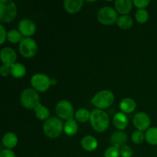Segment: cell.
Returning a JSON list of instances; mask_svg holds the SVG:
<instances>
[{
    "label": "cell",
    "instance_id": "cell-1",
    "mask_svg": "<svg viewBox=\"0 0 157 157\" xmlns=\"http://www.w3.org/2000/svg\"><path fill=\"white\" fill-rule=\"evenodd\" d=\"M90 125L97 132L102 133L107 130L110 125V119L104 110L95 109L90 113Z\"/></svg>",
    "mask_w": 157,
    "mask_h": 157
},
{
    "label": "cell",
    "instance_id": "cell-2",
    "mask_svg": "<svg viewBox=\"0 0 157 157\" xmlns=\"http://www.w3.org/2000/svg\"><path fill=\"white\" fill-rule=\"evenodd\" d=\"M17 15V8L12 0L0 1V21L9 23L13 21Z\"/></svg>",
    "mask_w": 157,
    "mask_h": 157
},
{
    "label": "cell",
    "instance_id": "cell-3",
    "mask_svg": "<svg viewBox=\"0 0 157 157\" xmlns=\"http://www.w3.org/2000/svg\"><path fill=\"white\" fill-rule=\"evenodd\" d=\"M113 101L114 95L111 91L107 90L98 92L91 100L92 104L100 110L110 107L113 104Z\"/></svg>",
    "mask_w": 157,
    "mask_h": 157
},
{
    "label": "cell",
    "instance_id": "cell-4",
    "mask_svg": "<svg viewBox=\"0 0 157 157\" xmlns=\"http://www.w3.org/2000/svg\"><path fill=\"white\" fill-rule=\"evenodd\" d=\"M63 122L57 117H51L43 125L44 133L48 137L57 138L63 130Z\"/></svg>",
    "mask_w": 157,
    "mask_h": 157
},
{
    "label": "cell",
    "instance_id": "cell-5",
    "mask_svg": "<svg viewBox=\"0 0 157 157\" xmlns=\"http://www.w3.org/2000/svg\"><path fill=\"white\" fill-rule=\"evenodd\" d=\"M21 103L25 108L35 110L40 104L39 95L34 89H25L21 94Z\"/></svg>",
    "mask_w": 157,
    "mask_h": 157
},
{
    "label": "cell",
    "instance_id": "cell-6",
    "mask_svg": "<svg viewBox=\"0 0 157 157\" xmlns=\"http://www.w3.org/2000/svg\"><path fill=\"white\" fill-rule=\"evenodd\" d=\"M98 19L101 24L111 25L117 21V14L116 10H114L113 8L106 6L98 11Z\"/></svg>",
    "mask_w": 157,
    "mask_h": 157
},
{
    "label": "cell",
    "instance_id": "cell-7",
    "mask_svg": "<svg viewBox=\"0 0 157 157\" xmlns=\"http://www.w3.org/2000/svg\"><path fill=\"white\" fill-rule=\"evenodd\" d=\"M38 51V46L35 40L31 38H24L19 44V52L23 57L32 58Z\"/></svg>",
    "mask_w": 157,
    "mask_h": 157
},
{
    "label": "cell",
    "instance_id": "cell-8",
    "mask_svg": "<svg viewBox=\"0 0 157 157\" xmlns=\"http://www.w3.org/2000/svg\"><path fill=\"white\" fill-rule=\"evenodd\" d=\"M32 86L36 90L40 92H44L51 86V79L45 75L36 74L33 75L31 79Z\"/></svg>",
    "mask_w": 157,
    "mask_h": 157
},
{
    "label": "cell",
    "instance_id": "cell-9",
    "mask_svg": "<svg viewBox=\"0 0 157 157\" xmlns=\"http://www.w3.org/2000/svg\"><path fill=\"white\" fill-rule=\"evenodd\" d=\"M56 113L63 120H69L73 118L74 108L72 104L67 101H61L57 104L55 107Z\"/></svg>",
    "mask_w": 157,
    "mask_h": 157
},
{
    "label": "cell",
    "instance_id": "cell-10",
    "mask_svg": "<svg viewBox=\"0 0 157 157\" xmlns=\"http://www.w3.org/2000/svg\"><path fill=\"white\" fill-rule=\"evenodd\" d=\"M134 127L140 131L146 130L150 125V119L146 113H137L133 120Z\"/></svg>",
    "mask_w": 157,
    "mask_h": 157
},
{
    "label": "cell",
    "instance_id": "cell-11",
    "mask_svg": "<svg viewBox=\"0 0 157 157\" xmlns=\"http://www.w3.org/2000/svg\"><path fill=\"white\" fill-rule=\"evenodd\" d=\"M18 31L24 36H32L36 31V26L35 23L31 20L23 19L20 21L18 25Z\"/></svg>",
    "mask_w": 157,
    "mask_h": 157
},
{
    "label": "cell",
    "instance_id": "cell-12",
    "mask_svg": "<svg viewBox=\"0 0 157 157\" xmlns=\"http://www.w3.org/2000/svg\"><path fill=\"white\" fill-rule=\"evenodd\" d=\"M0 58L3 64L11 66L15 64L17 59V55L15 51L9 47H6L2 49L0 53Z\"/></svg>",
    "mask_w": 157,
    "mask_h": 157
},
{
    "label": "cell",
    "instance_id": "cell-13",
    "mask_svg": "<svg viewBox=\"0 0 157 157\" xmlns=\"http://www.w3.org/2000/svg\"><path fill=\"white\" fill-rule=\"evenodd\" d=\"M83 4L84 2L82 0H65L64 2V7L67 12L75 14L82 9Z\"/></svg>",
    "mask_w": 157,
    "mask_h": 157
},
{
    "label": "cell",
    "instance_id": "cell-14",
    "mask_svg": "<svg viewBox=\"0 0 157 157\" xmlns=\"http://www.w3.org/2000/svg\"><path fill=\"white\" fill-rule=\"evenodd\" d=\"M114 6L117 12L127 15L131 11L133 2L130 0H117L114 2Z\"/></svg>",
    "mask_w": 157,
    "mask_h": 157
},
{
    "label": "cell",
    "instance_id": "cell-15",
    "mask_svg": "<svg viewBox=\"0 0 157 157\" xmlns=\"http://www.w3.org/2000/svg\"><path fill=\"white\" fill-rule=\"evenodd\" d=\"M127 136L126 133L123 132H116L110 137V143L112 144V147H117V148H120V147L121 148L127 143Z\"/></svg>",
    "mask_w": 157,
    "mask_h": 157
},
{
    "label": "cell",
    "instance_id": "cell-16",
    "mask_svg": "<svg viewBox=\"0 0 157 157\" xmlns=\"http://www.w3.org/2000/svg\"><path fill=\"white\" fill-rule=\"evenodd\" d=\"M113 124L118 130H124L128 125V119L127 116L122 112L117 113L113 117Z\"/></svg>",
    "mask_w": 157,
    "mask_h": 157
},
{
    "label": "cell",
    "instance_id": "cell-17",
    "mask_svg": "<svg viewBox=\"0 0 157 157\" xmlns=\"http://www.w3.org/2000/svg\"><path fill=\"white\" fill-rule=\"evenodd\" d=\"M81 145H82V147L84 150L90 152L96 150L98 146V140L93 136H86L82 139Z\"/></svg>",
    "mask_w": 157,
    "mask_h": 157
},
{
    "label": "cell",
    "instance_id": "cell-18",
    "mask_svg": "<svg viewBox=\"0 0 157 157\" xmlns=\"http://www.w3.org/2000/svg\"><path fill=\"white\" fill-rule=\"evenodd\" d=\"M136 102L132 98H124L121 101V104H120V107H121V110L124 113H132L133 110L136 108Z\"/></svg>",
    "mask_w": 157,
    "mask_h": 157
},
{
    "label": "cell",
    "instance_id": "cell-19",
    "mask_svg": "<svg viewBox=\"0 0 157 157\" xmlns=\"http://www.w3.org/2000/svg\"><path fill=\"white\" fill-rule=\"evenodd\" d=\"M18 143V138L13 133H7L3 136L2 144L5 147L8 149H12L15 147Z\"/></svg>",
    "mask_w": 157,
    "mask_h": 157
},
{
    "label": "cell",
    "instance_id": "cell-20",
    "mask_svg": "<svg viewBox=\"0 0 157 157\" xmlns=\"http://www.w3.org/2000/svg\"><path fill=\"white\" fill-rule=\"evenodd\" d=\"M64 130L67 136H74L78 130V123L73 118L67 120L64 125Z\"/></svg>",
    "mask_w": 157,
    "mask_h": 157
},
{
    "label": "cell",
    "instance_id": "cell-21",
    "mask_svg": "<svg viewBox=\"0 0 157 157\" xmlns=\"http://www.w3.org/2000/svg\"><path fill=\"white\" fill-rule=\"evenodd\" d=\"M26 68L20 63H15L10 66V74L15 78H21L25 75Z\"/></svg>",
    "mask_w": 157,
    "mask_h": 157
},
{
    "label": "cell",
    "instance_id": "cell-22",
    "mask_svg": "<svg viewBox=\"0 0 157 157\" xmlns=\"http://www.w3.org/2000/svg\"><path fill=\"white\" fill-rule=\"evenodd\" d=\"M35 113L36 117L40 121L48 120L49 116H50V111H49L48 109L44 106L41 105V104H39L35 109Z\"/></svg>",
    "mask_w": 157,
    "mask_h": 157
},
{
    "label": "cell",
    "instance_id": "cell-23",
    "mask_svg": "<svg viewBox=\"0 0 157 157\" xmlns=\"http://www.w3.org/2000/svg\"><path fill=\"white\" fill-rule=\"evenodd\" d=\"M117 24L121 29H128L133 25V19L129 15H122L117 19Z\"/></svg>",
    "mask_w": 157,
    "mask_h": 157
},
{
    "label": "cell",
    "instance_id": "cell-24",
    "mask_svg": "<svg viewBox=\"0 0 157 157\" xmlns=\"http://www.w3.org/2000/svg\"><path fill=\"white\" fill-rule=\"evenodd\" d=\"M145 139L149 144L152 145H157V127L148 129L146 132Z\"/></svg>",
    "mask_w": 157,
    "mask_h": 157
},
{
    "label": "cell",
    "instance_id": "cell-25",
    "mask_svg": "<svg viewBox=\"0 0 157 157\" xmlns=\"http://www.w3.org/2000/svg\"><path fill=\"white\" fill-rule=\"evenodd\" d=\"M21 35H22L20 33L19 31L12 29V30H10L7 33V38L11 43H12V44H16L18 42H21V40L23 39Z\"/></svg>",
    "mask_w": 157,
    "mask_h": 157
},
{
    "label": "cell",
    "instance_id": "cell-26",
    "mask_svg": "<svg viewBox=\"0 0 157 157\" xmlns=\"http://www.w3.org/2000/svg\"><path fill=\"white\" fill-rule=\"evenodd\" d=\"M90 113H89L88 110L84 108L79 109L75 113V117H76L77 121L80 123H84L90 119Z\"/></svg>",
    "mask_w": 157,
    "mask_h": 157
},
{
    "label": "cell",
    "instance_id": "cell-27",
    "mask_svg": "<svg viewBox=\"0 0 157 157\" xmlns=\"http://www.w3.org/2000/svg\"><path fill=\"white\" fill-rule=\"evenodd\" d=\"M135 18L139 23H145L149 18V13L145 9H139L135 14Z\"/></svg>",
    "mask_w": 157,
    "mask_h": 157
},
{
    "label": "cell",
    "instance_id": "cell-28",
    "mask_svg": "<svg viewBox=\"0 0 157 157\" xmlns=\"http://www.w3.org/2000/svg\"><path fill=\"white\" fill-rule=\"evenodd\" d=\"M121 152L120 149L115 147H110L106 150L104 153V157H119Z\"/></svg>",
    "mask_w": 157,
    "mask_h": 157
},
{
    "label": "cell",
    "instance_id": "cell-29",
    "mask_svg": "<svg viewBox=\"0 0 157 157\" xmlns=\"http://www.w3.org/2000/svg\"><path fill=\"white\" fill-rule=\"evenodd\" d=\"M144 138H145V136H144V133H142V131H140V130H136V131L133 132L131 136L132 140L136 144H140L143 143V141L144 140Z\"/></svg>",
    "mask_w": 157,
    "mask_h": 157
},
{
    "label": "cell",
    "instance_id": "cell-30",
    "mask_svg": "<svg viewBox=\"0 0 157 157\" xmlns=\"http://www.w3.org/2000/svg\"><path fill=\"white\" fill-rule=\"evenodd\" d=\"M121 155L122 157H131L133 156V150L129 146L124 145L120 149Z\"/></svg>",
    "mask_w": 157,
    "mask_h": 157
},
{
    "label": "cell",
    "instance_id": "cell-31",
    "mask_svg": "<svg viewBox=\"0 0 157 157\" xmlns=\"http://www.w3.org/2000/svg\"><path fill=\"white\" fill-rule=\"evenodd\" d=\"M150 2L149 0H133V1L135 6L139 8L140 9H144V8L147 7L150 4Z\"/></svg>",
    "mask_w": 157,
    "mask_h": 157
},
{
    "label": "cell",
    "instance_id": "cell-32",
    "mask_svg": "<svg viewBox=\"0 0 157 157\" xmlns=\"http://www.w3.org/2000/svg\"><path fill=\"white\" fill-rule=\"evenodd\" d=\"M0 73L3 77H6L10 74V66L3 64L0 67Z\"/></svg>",
    "mask_w": 157,
    "mask_h": 157
},
{
    "label": "cell",
    "instance_id": "cell-33",
    "mask_svg": "<svg viewBox=\"0 0 157 157\" xmlns=\"http://www.w3.org/2000/svg\"><path fill=\"white\" fill-rule=\"evenodd\" d=\"M0 157H16L15 153L12 150H9V149H6L3 150L0 153Z\"/></svg>",
    "mask_w": 157,
    "mask_h": 157
},
{
    "label": "cell",
    "instance_id": "cell-34",
    "mask_svg": "<svg viewBox=\"0 0 157 157\" xmlns=\"http://www.w3.org/2000/svg\"><path fill=\"white\" fill-rule=\"evenodd\" d=\"M0 29H1V31H0V34H1V42H0V44H2L6 39V32L4 27L2 25H0Z\"/></svg>",
    "mask_w": 157,
    "mask_h": 157
},
{
    "label": "cell",
    "instance_id": "cell-35",
    "mask_svg": "<svg viewBox=\"0 0 157 157\" xmlns=\"http://www.w3.org/2000/svg\"><path fill=\"white\" fill-rule=\"evenodd\" d=\"M56 84V80L51 79V84Z\"/></svg>",
    "mask_w": 157,
    "mask_h": 157
}]
</instances>
